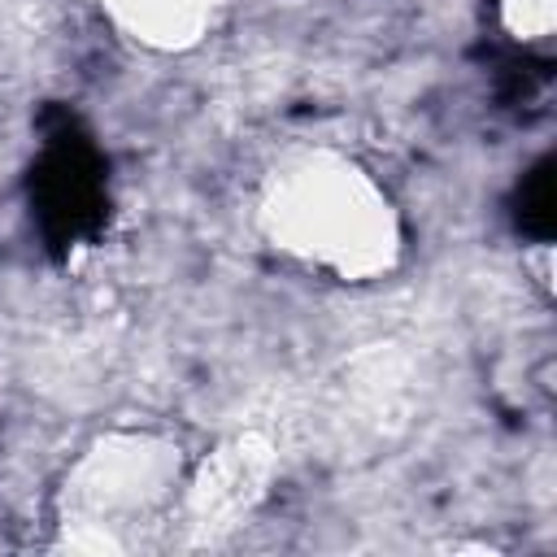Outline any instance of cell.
<instances>
[{
  "label": "cell",
  "instance_id": "2",
  "mask_svg": "<svg viewBox=\"0 0 557 557\" xmlns=\"http://www.w3.org/2000/svg\"><path fill=\"white\" fill-rule=\"evenodd\" d=\"M513 226H518L527 239H535V244H548V239H553V231H557L553 157H540V161L522 174V183H518V191H513Z\"/></svg>",
  "mask_w": 557,
  "mask_h": 557
},
{
  "label": "cell",
  "instance_id": "3",
  "mask_svg": "<svg viewBox=\"0 0 557 557\" xmlns=\"http://www.w3.org/2000/svg\"><path fill=\"white\" fill-rule=\"evenodd\" d=\"M548 83H553V70L544 61H513L500 70V100L513 109L540 104L548 96Z\"/></svg>",
  "mask_w": 557,
  "mask_h": 557
},
{
  "label": "cell",
  "instance_id": "1",
  "mask_svg": "<svg viewBox=\"0 0 557 557\" xmlns=\"http://www.w3.org/2000/svg\"><path fill=\"white\" fill-rule=\"evenodd\" d=\"M44 148L30 165V218L44 244L61 257L74 244L91 239L109 218L104 157L74 113L48 109L39 117Z\"/></svg>",
  "mask_w": 557,
  "mask_h": 557
}]
</instances>
